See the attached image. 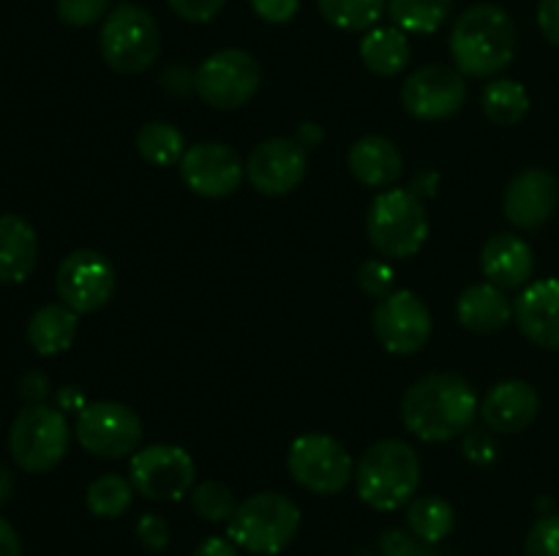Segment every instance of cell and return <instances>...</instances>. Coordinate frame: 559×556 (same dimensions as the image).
Wrapping results in <instances>:
<instances>
[{
  "label": "cell",
  "instance_id": "6da1fadb",
  "mask_svg": "<svg viewBox=\"0 0 559 556\" xmlns=\"http://www.w3.org/2000/svg\"><path fill=\"white\" fill-rule=\"evenodd\" d=\"M478 414L469 382L456 374H429L415 382L402 401V420L424 442H448L467 434Z\"/></svg>",
  "mask_w": 559,
  "mask_h": 556
},
{
  "label": "cell",
  "instance_id": "7a4b0ae2",
  "mask_svg": "<svg viewBox=\"0 0 559 556\" xmlns=\"http://www.w3.org/2000/svg\"><path fill=\"white\" fill-rule=\"evenodd\" d=\"M451 55L464 76L491 80L506 71L516 55V25L500 5H469L456 16L451 31Z\"/></svg>",
  "mask_w": 559,
  "mask_h": 556
},
{
  "label": "cell",
  "instance_id": "3957f363",
  "mask_svg": "<svg viewBox=\"0 0 559 556\" xmlns=\"http://www.w3.org/2000/svg\"><path fill=\"white\" fill-rule=\"evenodd\" d=\"M420 485V461L413 445L402 439L374 442L360 456L355 469V488L369 507L380 512L409 505Z\"/></svg>",
  "mask_w": 559,
  "mask_h": 556
},
{
  "label": "cell",
  "instance_id": "277c9868",
  "mask_svg": "<svg viewBox=\"0 0 559 556\" xmlns=\"http://www.w3.org/2000/svg\"><path fill=\"white\" fill-rule=\"evenodd\" d=\"M300 529V510L289 496L276 491L246 496L227 521V537L254 556H276Z\"/></svg>",
  "mask_w": 559,
  "mask_h": 556
},
{
  "label": "cell",
  "instance_id": "5b68a950",
  "mask_svg": "<svg viewBox=\"0 0 559 556\" xmlns=\"http://www.w3.org/2000/svg\"><path fill=\"white\" fill-rule=\"evenodd\" d=\"M366 232L377 254L388 259H407L418 254L429 238V213L409 189L382 191L369 207Z\"/></svg>",
  "mask_w": 559,
  "mask_h": 556
},
{
  "label": "cell",
  "instance_id": "8992f818",
  "mask_svg": "<svg viewBox=\"0 0 559 556\" xmlns=\"http://www.w3.org/2000/svg\"><path fill=\"white\" fill-rule=\"evenodd\" d=\"M98 49L107 65L118 74H142L153 65L162 49V31L156 16L136 3L115 5L104 16Z\"/></svg>",
  "mask_w": 559,
  "mask_h": 556
},
{
  "label": "cell",
  "instance_id": "52a82bcc",
  "mask_svg": "<svg viewBox=\"0 0 559 556\" xmlns=\"http://www.w3.org/2000/svg\"><path fill=\"white\" fill-rule=\"evenodd\" d=\"M69 439L71 431L66 414L47 403H38V407H25L14 418L9 431V452L16 467L31 474H41L63 461Z\"/></svg>",
  "mask_w": 559,
  "mask_h": 556
},
{
  "label": "cell",
  "instance_id": "ba28073f",
  "mask_svg": "<svg viewBox=\"0 0 559 556\" xmlns=\"http://www.w3.org/2000/svg\"><path fill=\"white\" fill-rule=\"evenodd\" d=\"M74 436L91 456L118 461L140 447L142 420L120 401H93L76 412Z\"/></svg>",
  "mask_w": 559,
  "mask_h": 556
},
{
  "label": "cell",
  "instance_id": "9c48e42d",
  "mask_svg": "<svg viewBox=\"0 0 559 556\" xmlns=\"http://www.w3.org/2000/svg\"><path fill=\"white\" fill-rule=\"evenodd\" d=\"M287 467L295 483L320 496L342 494L355 478L347 447L325 434L298 436L289 447Z\"/></svg>",
  "mask_w": 559,
  "mask_h": 556
},
{
  "label": "cell",
  "instance_id": "30bf717a",
  "mask_svg": "<svg viewBox=\"0 0 559 556\" xmlns=\"http://www.w3.org/2000/svg\"><path fill=\"white\" fill-rule=\"evenodd\" d=\"M260 63L243 49H222L202 60L194 74V90L207 107L238 109L260 90Z\"/></svg>",
  "mask_w": 559,
  "mask_h": 556
},
{
  "label": "cell",
  "instance_id": "8fae6325",
  "mask_svg": "<svg viewBox=\"0 0 559 556\" xmlns=\"http://www.w3.org/2000/svg\"><path fill=\"white\" fill-rule=\"evenodd\" d=\"M194 474V458L178 445H151L131 456V485L151 501H178L189 496Z\"/></svg>",
  "mask_w": 559,
  "mask_h": 556
},
{
  "label": "cell",
  "instance_id": "7c38bea8",
  "mask_svg": "<svg viewBox=\"0 0 559 556\" xmlns=\"http://www.w3.org/2000/svg\"><path fill=\"white\" fill-rule=\"evenodd\" d=\"M118 276L112 262L93 249L71 251L58 267L55 289L60 303L69 305L76 314H93L112 300Z\"/></svg>",
  "mask_w": 559,
  "mask_h": 556
},
{
  "label": "cell",
  "instance_id": "4fadbf2b",
  "mask_svg": "<svg viewBox=\"0 0 559 556\" xmlns=\"http://www.w3.org/2000/svg\"><path fill=\"white\" fill-rule=\"evenodd\" d=\"M374 333L391 354L418 352L431 336L429 305L409 289L385 294L374 309Z\"/></svg>",
  "mask_w": 559,
  "mask_h": 556
},
{
  "label": "cell",
  "instance_id": "5bb4252c",
  "mask_svg": "<svg viewBox=\"0 0 559 556\" xmlns=\"http://www.w3.org/2000/svg\"><path fill=\"white\" fill-rule=\"evenodd\" d=\"M467 101L464 74L448 65H424L402 85V104L418 120H448Z\"/></svg>",
  "mask_w": 559,
  "mask_h": 556
},
{
  "label": "cell",
  "instance_id": "9a60e30c",
  "mask_svg": "<svg viewBox=\"0 0 559 556\" xmlns=\"http://www.w3.org/2000/svg\"><path fill=\"white\" fill-rule=\"evenodd\" d=\"M243 161L238 150H233L224 142H200L189 147L180 161V178L194 194L207 200H222L238 191L243 180Z\"/></svg>",
  "mask_w": 559,
  "mask_h": 556
},
{
  "label": "cell",
  "instance_id": "2e32d148",
  "mask_svg": "<svg viewBox=\"0 0 559 556\" xmlns=\"http://www.w3.org/2000/svg\"><path fill=\"white\" fill-rule=\"evenodd\" d=\"M306 167H309L306 147L298 140L276 136L251 150L249 161H246V178L260 194L284 196L298 189Z\"/></svg>",
  "mask_w": 559,
  "mask_h": 556
},
{
  "label": "cell",
  "instance_id": "e0dca14e",
  "mask_svg": "<svg viewBox=\"0 0 559 556\" xmlns=\"http://www.w3.org/2000/svg\"><path fill=\"white\" fill-rule=\"evenodd\" d=\"M559 205V183L546 169H524L506 189L502 210L519 229H538L555 216Z\"/></svg>",
  "mask_w": 559,
  "mask_h": 556
},
{
  "label": "cell",
  "instance_id": "ac0fdd59",
  "mask_svg": "<svg viewBox=\"0 0 559 556\" xmlns=\"http://www.w3.org/2000/svg\"><path fill=\"white\" fill-rule=\"evenodd\" d=\"M513 316L533 343L544 349H559V278H540L513 303Z\"/></svg>",
  "mask_w": 559,
  "mask_h": 556
},
{
  "label": "cell",
  "instance_id": "d6986e66",
  "mask_svg": "<svg viewBox=\"0 0 559 556\" xmlns=\"http://www.w3.org/2000/svg\"><path fill=\"white\" fill-rule=\"evenodd\" d=\"M538 392L530 382L508 379L491 387L480 401L486 428L497 434H519L538 418Z\"/></svg>",
  "mask_w": 559,
  "mask_h": 556
},
{
  "label": "cell",
  "instance_id": "ffe728a7",
  "mask_svg": "<svg viewBox=\"0 0 559 556\" xmlns=\"http://www.w3.org/2000/svg\"><path fill=\"white\" fill-rule=\"evenodd\" d=\"M480 270L489 278V283L500 289L524 287L535 270L533 249L519 234H491L480 249Z\"/></svg>",
  "mask_w": 559,
  "mask_h": 556
},
{
  "label": "cell",
  "instance_id": "44dd1931",
  "mask_svg": "<svg viewBox=\"0 0 559 556\" xmlns=\"http://www.w3.org/2000/svg\"><path fill=\"white\" fill-rule=\"evenodd\" d=\"M349 172L369 189H391L402 178V153L385 136L369 134L349 147L347 156Z\"/></svg>",
  "mask_w": 559,
  "mask_h": 556
},
{
  "label": "cell",
  "instance_id": "7402d4cb",
  "mask_svg": "<svg viewBox=\"0 0 559 556\" xmlns=\"http://www.w3.org/2000/svg\"><path fill=\"white\" fill-rule=\"evenodd\" d=\"M38 238L36 229L16 213L0 216V281L20 283L36 270Z\"/></svg>",
  "mask_w": 559,
  "mask_h": 556
},
{
  "label": "cell",
  "instance_id": "603a6c76",
  "mask_svg": "<svg viewBox=\"0 0 559 556\" xmlns=\"http://www.w3.org/2000/svg\"><path fill=\"white\" fill-rule=\"evenodd\" d=\"M456 316L467 330L497 333L511 322L513 303L506 298V289L495 283H473L462 292L456 303Z\"/></svg>",
  "mask_w": 559,
  "mask_h": 556
},
{
  "label": "cell",
  "instance_id": "cb8c5ba5",
  "mask_svg": "<svg viewBox=\"0 0 559 556\" xmlns=\"http://www.w3.org/2000/svg\"><path fill=\"white\" fill-rule=\"evenodd\" d=\"M76 330H80V314L66 303H49L31 316L27 341L33 352L49 358V354L66 352L74 343Z\"/></svg>",
  "mask_w": 559,
  "mask_h": 556
},
{
  "label": "cell",
  "instance_id": "d4e9b609",
  "mask_svg": "<svg viewBox=\"0 0 559 556\" xmlns=\"http://www.w3.org/2000/svg\"><path fill=\"white\" fill-rule=\"evenodd\" d=\"M360 60L377 76H396L409 63V38L402 27H371L360 41Z\"/></svg>",
  "mask_w": 559,
  "mask_h": 556
},
{
  "label": "cell",
  "instance_id": "484cf974",
  "mask_svg": "<svg viewBox=\"0 0 559 556\" xmlns=\"http://www.w3.org/2000/svg\"><path fill=\"white\" fill-rule=\"evenodd\" d=\"M484 112L491 123L497 125H516L527 118L530 112V93L522 82L516 80H491L484 87Z\"/></svg>",
  "mask_w": 559,
  "mask_h": 556
},
{
  "label": "cell",
  "instance_id": "4316f807",
  "mask_svg": "<svg viewBox=\"0 0 559 556\" xmlns=\"http://www.w3.org/2000/svg\"><path fill=\"white\" fill-rule=\"evenodd\" d=\"M407 523L415 537L435 545L453 532L456 510H453L451 501L440 499V496H420V499L409 501Z\"/></svg>",
  "mask_w": 559,
  "mask_h": 556
},
{
  "label": "cell",
  "instance_id": "83f0119b",
  "mask_svg": "<svg viewBox=\"0 0 559 556\" xmlns=\"http://www.w3.org/2000/svg\"><path fill=\"white\" fill-rule=\"evenodd\" d=\"M136 150L145 158L147 164H156V167H173V164L183 161L186 156V140L173 123H164V120H153L145 123L136 134Z\"/></svg>",
  "mask_w": 559,
  "mask_h": 556
},
{
  "label": "cell",
  "instance_id": "f1b7e54d",
  "mask_svg": "<svg viewBox=\"0 0 559 556\" xmlns=\"http://www.w3.org/2000/svg\"><path fill=\"white\" fill-rule=\"evenodd\" d=\"M453 0H388L393 25L404 33H435L451 16Z\"/></svg>",
  "mask_w": 559,
  "mask_h": 556
},
{
  "label": "cell",
  "instance_id": "f546056e",
  "mask_svg": "<svg viewBox=\"0 0 559 556\" xmlns=\"http://www.w3.org/2000/svg\"><path fill=\"white\" fill-rule=\"evenodd\" d=\"M320 14L338 31H369L388 11V0H317Z\"/></svg>",
  "mask_w": 559,
  "mask_h": 556
},
{
  "label": "cell",
  "instance_id": "4dcf8cb0",
  "mask_svg": "<svg viewBox=\"0 0 559 556\" xmlns=\"http://www.w3.org/2000/svg\"><path fill=\"white\" fill-rule=\"evenodd\" d=\"M131 499H134V485L120 474H102L87 485L85 494L87 510L96 518H107V521L123 516L131 507Z\"/></svg>",
  "mask_w": 559,
  "mask_h": 556
},
{
  "label": "cell",
  "instance_id": "1f68e13d",
  "mask_svg": "<svg viewBox=\"0 0 559 556\" xmlns=\"http://www.w3.org/2000/svg\"><path fill=\"white\" fill-rule=\"evenodd\" d=\"M191 507H194L202 521L222 523L233 518L238 501H235V494L227 485L216 483V480H205V483H197L191 488Z\"/></svg>",
  "mask_w": 559,
  "mask_h": 556
},
{
  "label": "cell",
  "instance_id": "d6a6232c",
  "mask_svg": "<svg viewBox=\"0 0 559 556\" xmlns=\"http://www.w3.org/2000/svg\"><path fill=\"white\" fill-rule=\"evenodd\" d=\"M524 556H559V512L533 523L524 540Z\"/></svg>",
  "mask_w": 559,
  "mask_h": 556
},
{
  "label": "cell",
  "instance_id": "836d02e7",
  "mask_svg": "<svg viewBox=\"0 0 559 556\" xmlns=\"http://www.w3.org/2000/svg\"><path fill=\"white\" fill-rule=\"evenodd\" d=\"M109 3L112 0H58V16L71 27H87L96 25L98 20L109 14Z\"/></svg>",
  "mask_w": 559,
  "mask_h": 556
},
{
  "label": "cell",
  "instance_id": "e575fe53",
  "mask_svg": "<svg viewBox=\"0 0 559 556\" xmlns=\"http://www.w3.org/2000/svg\"><path fill=\"white\" fill-rule=\"evenodd\" d=\"M358 283L371 298H385V294H391L393 287V267L382 259L364 262L358 273Z\"/></svg>",
  "mask_w": 559,
  "mask_h": 556
},
{
  "label": "cell",
  "instance_id": "d590c367",
  "mask_svg": "<svg viewBox=\"0 0 559 556\" xmlns=\"http://www.w3.org/2000/svg\"><path fill=\"white\" fill-rule=\"evenodd\" d=\"M169 523L164 521L162 516H153V512H147V516L140 518V523H136V540L142 543V548L147 551H164L169 545Z\"/></svg>",
  "mask_w": 559,
  "mask_h": 556
},
{
  "label": "cell",
  "instance_id": "8d00e7d4",
  "mask_svg": "<svg viewBox=\"0 0 559 556\" xmlns=\"http://www.w3.org/2000/svg\"><path fill=\"white\" fill-rule=\"evenodd\" d=\"M175 14L186 22H211L227 0H167Z\"/></svg>",
  "mask_w": 559,
  "mask_h": 556
},
{
  "label": "cell",
  "instance_id": "74e56055",
  "mask_svg": "<svg viewBox=\"0 0 559 556\" xmlns=\"http://www.w3.org/2000/svg\"><path fill=\"white\" fill-rule=\"evenodd\" d=\"M249 3L257 16H262L265 22H273V25H282V22H289L298 14L300 0H249Z\"/></svg>",
  "mask_w": 559,
  "mask_h": 556
},
{
  "label": "cell",
  "instance_id": "f35d334b",
  "mask_svg": "<svg viewBox=\"0 0 559 556\" xmlns=\"http://www.w3.org/2000/svg\"><path fill=\"white\" fill-rule=\"evenodd\" d=\"M462 452L473 463H489L495 461L497 447H495V439L489 436V431H469V434L464 436Z\"/></svg>",
  "mask_w": 559,
  "mask_h": 556
},
{
  "label": "cell",
  "instance_id": "ab89813d",
  "mask_svg": "<svg viewBox=\"0 0 559 556\" xmlns=\"http://www.w3.org/2000/svg\"><path fill=\"white\" fill-rule=\"evenodd\" d=\"M20 396L25 398L27 407H38V403H44V398L49 396V382H47V376L38 374V371H31V374L22 376V382H20Z\"/></svg>",
  "mask_w": 559,
  "mask_h": 556
},
{
  "label": "cell",
  "instance_id": "60d3db41",
  "mask_svg": "<svg viewBox=\"0 0 559 556\" xmlns=\"http://www.w3.org/2000/svg\"><path fill=\"white\" fill-rule=\"evenodd\" d=\"M538 25H540V33L559 47V0H540Z\"/></svg>",
  "mask_w": 559,
  "mask_h": 556
},
{
  "label": "cell",
  "instance_id": "b9f144b4",
  "mask_svg": "<svg viewBox=\"0 0 559 556\" xmlns=\"http://www.w3.org/2000/svg\"><path fill=\"white\" fill-rule=\"evenodd\" d=\"M191 556H238V545L224 537H205Z\"/></svg>",
  "mask_w": 559,
  "mask_h": 556
},
{
  "label": "cell",
  "instance_id": "7bdbcfd3",
  "mask_svg": "<svg viewBox=\"0 0 559 556\" xmlns=\"http://www.w3.org/2000/svg\"><path fill=\"white\" fill-rule=\"evenodd\" d=\"M0 556H22L20 534L5 518H0Z\"/></svg>",
  "mask_w": 559,
  "mask_h": 556
},
{
  "label": "cell",
  "instance_id": "ee69618b",
  "mask_svg": "<svg viewBox=\"0 0 559 556\" xmlns=\"http://www.w3.org/2000/svg\"><path fill=\"white\" fill-rule=\"evenodd\" d=\"M435 189H437V174L435 172H420L418 178L413 180V185H409V191H413L415 196H431L435 194Z\"/></svg>",
  "mask_w": 559,
  "mask_h": 556
},
{
  "label": "cell",
  "instance_id": "f6af8a7d",
  "mask_svg": "<svg viewBox=\"0 0 559 556\" xmlns=\"http://www.w3.org/2000/svg\"><path fill=\"white\" fill-rule=\"evenodd\" d=\"M320 140H322V131H320V125H317V123H304L298 129V142L304 147H314Z\"/></svg>",
  "mask_w": 559,
  "mask_h": 556
},
{
  "label": "cell",
  "instance_id": "bcb514c9",
  "mask_svg": "<svg viewBox=\"0 0 559 556\" xmlns=\"http://www.w3.org/2000/svg\"><path fill=\"white\" fill-rule=\"evenodd\" d=\"M58 398H60V409H82V407H85V401H82V396H80V390H76V387H63Z\"/></svg>",
  "mask_w": 559,
  "mask_h": 556
},
{
  "label": "cell",
  "instance_id": "7dc6e473",
  "mask_svg": "<svg viewBox=\"0 0 559 556\" xmlns=\"http://www.w3.org/2000/svg\"><path fill=\"white\" fill-rule=\"evenodd\" d=\"M11 491H14V480H11L5 469H0V505L11 499Z\"/></svg>",
  "mask_w": 559,
  "mask_h": 556
}]
</instances>
